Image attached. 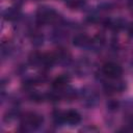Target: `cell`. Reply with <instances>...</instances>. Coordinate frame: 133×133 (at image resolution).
<instances>
[{
    "label": "cell",
    "instance_id": "cell-1",
    "mask_svg": "<svg viewBox=\"0 0 133 133\" xmlns=\"http://www.w3.org/2000/svg\"><path fill=\"white\" fill-rule=\"evenodd\" d=\"M59 19L57 11L50 6H39L35 12V21L38 25H47L56 23Z\"/></svg>",
    "mask_w": 133,
    "mask_h": 133
},
{
    "label": "cell",
    "instance_id": "cell-2",
    "mask_svg": "<svg viewBox=\"0 0 133 133\" xmlns=\"http://www.w3.org/2000/svg\"><path fill=\"white\" fill-rule=\"evenodd\" d=\"M44 118L41 114L35 112H27L21 118V129L29 132L38 129L43 125Z\"/></svg>",
    "mask_w": 133,
    "mask_h": 133
},
{
    "label": "cell",
    "instance_id": "cell-3",
    "mask_svg": "<svg viewBox=\"0 0 133 133\" xmlns=\"http://www.w3.org/2000/svg\"><path fill=\"white\" fill-rule=\"evenodd\" d=\"M80 98L87 107H94L99 102V94L92 86H84L80 91Z\"/></svg>",
    "mask_w": 133,
    "mask_h": 133
},
{
    "label": "cell",
    "instance_id": "cell-4",
    "mask_svg": "<svg viewBox=\"0 0 133 133\" xmlns=\"http://www.w3.org/2000/svg\"><path fill=\"white\" fill-rule=\"evenodd\" d=\"M101 71H102V74L107 79H110V80L118 79V78H121V76L123 74L122 66L118 63H115V62H112V61L104 63Z\"/></svg>",
    "mask_w": 133,
    "mask_h": 133
},
{
    "label": "cell",
    "instance_id": "cell-5",
    "mask_svg": "<svg viewBox=\"0 0 133 133\" xmlns=\"http://www.w3.org/2000/svg\"><path fill=\"white\" fill-rule=\"evenodd\" d=\"M62 119L63 124H66L69 126H76L81 122V115L77 110H66L62 112Z\"/></svg>",
    "mask_w": 133,
    "mask_h": 133
},
{
    "label": "cell",
    "instance_id": "cell-6",
    "mask_svg": "<svg viewBox=\"0 0 133 133\" xmlns=\"http://www.w3.org/2000/svg\"><path fill=\"white\" fill-rule=\"evenodd\" d=\"M70 80H71V78H70L69 75H60V76L56 77L53 80V82H52V88H53V90L56 91V92L61 91L66 86H69Z\"/></svg>",
    "mask_w": 133,
    "mask_h": 133
},
{
    "label": "cell",
    "instance_id": "cell-7",
    "mask_svg": "<svg viewBox=\"0 0 133 133\" xmlns=\"http://www.w3.org/2000/svg\"><path fill=\"white\" fill-rule=\"evenodd\" d=\"M91 38L86 33H78L73 37V45L78 48H89Z\"/></svg>",
    "mask_w": 133,
    "mask_h": 133
},
{
    "label": "cell",
    "instance_id": "cell-8",
    "mask_svg": "<svg viewBox=\"0 0 133 133\" xmlns=\"http://www.w3.org/2000/svg\"><path fill=\"white\" fill-rule=\"evenodd\" d=\"M3 17L7 21H16L21 17V8L19 5L7 7L3 11Z\"/></svg>",
    "mask_w": 133,
    "mask_h": 133
},
{
    "label": "cell",
    "instance_id": "cell-9",
    "mask_svg": "<svg viewBox=\"0 0 133 133\" xmlns=\"http://www.w3.org/2000/svg\"><path fill=\"white\" fill-rule=\"evenodd\" d=\"M54 56H55L56 62H59V63H61V64L69 63V61L71 60V54H70L66 50H64V49L58 50V51L54 54Z\"/></svg>",
    "mask_w": 133,
    "mask_h": 133
},
{
    "label": "cell",
    "instance_id": "cell-10",
    "mask_svg": "<svg viewBox=\"0 0 133 133\" xmlns=\"http://www.w3.org/2000/svg\"><path fill=\"white\" fill-rule=\"evenodd\" d=\"M65 4L71 9H78L84 6L85 0H65Z\"/></svg>",
    "mask_w": 133,
    "mask_h": 133
},
{
    "label": "cell",
    "instance_id": "cell-11",
    "mask_svg": "<svg viewBox=\"0 0 133 133\" xmlns=\"http://www.w3.org/2000/svg\"><path fill=\"white\" fill-rule=\"evenodd\" d=\"M43 41H44V38H43V35H41V34H35L32 37V44L35 46H41L43 44Z\"/></svg>",
    "mask_w": 133,
    "mask_h": 133
},
{
    "label": "cell",
    "instance_id": "cell-12",
    "mask_svg": "<svg viewBox=\"0 0 133 133\" xmlns=\"http://www.w3.org/2000/svg\"><path fill=\"white\" fill-rule=\"evenodd\" d=\"M107 107H108L110 110H116L117 107H118V103L115 102V101H110V102L107 104Z\"/></svg>",
    "mask_w": 133,
    "mask_h": 133
}]
</instances>
